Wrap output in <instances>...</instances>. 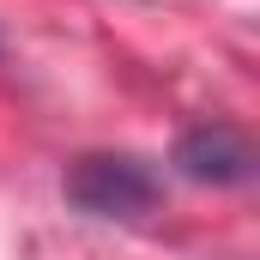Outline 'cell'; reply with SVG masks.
I'll list each match as a JSON object with an SVG mask.
<instances>
[{"label":"cell","instance_id":"1","mask_svg":"<svg viewBox=\"0 0 260 260\" xmlns=\"http://www.w3.org/2000/svg\"><path fill=\"white\" fill-rule=\"evenodd\" d=\"M61 194L67 206H79L85 218H145V212H157V200H164V176L145 164V157H133V151H85V157H73L61 176Z\"/></svg>","mask_w":260,"mask_h":260},{"label":"cell","instance_id":"2","mask_svg":"<svg viewBox=\"0 0 260 260\" xmlns=\"http://www.w3.org/2000/svg\"><path fill=\"white\" fill-rule=\"evenodd\" d=\"M170 164L188 182H200V188H242V182H254V145L230 121H194V127H182Z\"/></svg>","mask_w":260,"mask_h":260}]
</instances>
